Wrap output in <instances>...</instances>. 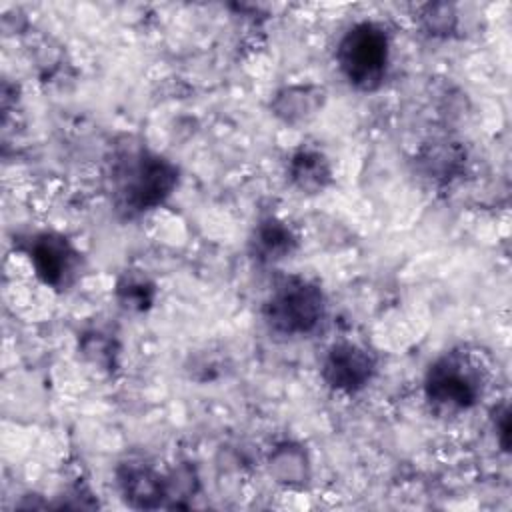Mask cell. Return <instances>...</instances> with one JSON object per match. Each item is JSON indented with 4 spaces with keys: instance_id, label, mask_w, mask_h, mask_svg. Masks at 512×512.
I'll return each mask as SVG.
<instances>
[{
    "instance_id": "10",
    "label": "cell",
    "mask_w": 512,
    "mask_h": 512,
    "mask_svg": "<svg viewBox=\"0 0 512 512\" xmlns=\"http://www.w3.org/2000/svg\"><path fill=\"white\" fill-rule=\"evenodd\" d=\"M288 174L294 186L308 194H316L324 190L332 178V170L326 156L318 150H308V148L298 150L290 158Z\"/></svg>"
},
{
    "instance_id": "2",
    "label": "cell",
    "mask_w": 512,
    "mask_h": 512,
    "mask_svg": "<svg viewBox=\"0 0 512 512\" xmlns=\"http://www.w3.org/2000/svg\"><path fill=\"white\" fill-rule=\"evenodd\" d=\"M326 312V300L318 284L290 276L276 284L264 302V322L280 336L312 334Z\"/></svg>"
},
{
    "instance_id": "11",
    "label": "cell",
    "mask_w": 512,
    "mask_h": 512,
    "mask_svg": "<svg viewBox=\"0 0 512 512\" xmlns=\"http://www.w3.org/2000/svg\"><path fill=\"white\" fill-rule=\"evenodd\" d=\"M270 468L284 484H302L308 478L306 456L298 446H282L270 458Z\"/></svg>"
},
{
    "instance_id": "13",
    "label": "cell",
    "mask_w": 512,
    "mask_h": 512,
    "mask_svg": "<svg viewBox=\"0 0 512 512\" xmlns=\"http://www.w3.org/2000/svg\"><path fill=\"white\" fill-rule=\"evenodd\" d=\"M422 18L432 34H446L448 30H452L454 24V16L448 12L446 6H430V12Z\"/></svg>"
},
{
    "instance_id": "8",
    "label": "cell",
    "mask_w": 512,
    "mask_h": 512,
    "mask_svg": "<svg viewBox=\"0 0 512 512\" xmlns=\"http://www.w3.org/2000/svg\"><path fill=\"white\" fill-rule=\"evenodd\" d=\"M296 242L298 240L286 222L274 216H268L258 222L250 244L256 260L268 264V262H278L288 254H292L296 248Z\"/></svg>"
},
{
    "instance_id": "5",
    "label": "cell",
    "mask_w": 512,
    "mask_h": 512,
    "mask_svg": "<svg viewBox=\"0 0 512 512\" xmlns=\"http://www.w3.org/2000/svg\"><path fill=\"white\" fill-rule=\"evenodd\" d=\"M376 372V358L354 342H336L322 360L324 382L340 392L354 394L362 390Z\"/></svg>"
},
{
    "instance_id": "12",
    "label": "cell",
    "mask_w": 512,
    "mask_h": 512,
    "mask_svg": "<svg viewBox=\"0 0 512 512\" xmlns=\"http://www.w3.org/2000/svg\"><path fill=\"white\" fill-rule=\"evenodd\" d=\"M116 294L124 308L146 310L154 300V286L144 276L126 274L120 278L116 286Z\"/></svg>"
},
{
    "instance_id": "1",
    "label": "cell",
    "mask_w": 512,
    "mask_h": 512,
    "mask_svg": "<svg viewBox=\"0 0 512 512\" xmlns=\"http://www.w3.org/2000/svg\"><path fill=\"white\" fill-rule=\"evenodd\" d=\"M178 182V168L160 154L136 152L116 174V202L126 214H140L162 204Z\"/></svg>"
},
{
    "instance_id": "4",
    "label": "cell",
    "mask_w": 512,
    "mask_h": 512,
    "mask_svg": "<svg viewBox=\"0 0 512 512\" xmlns=\"http://www.w3.org/2000/svg\"><path fill=\"white\" fill-rule=\"evenodd\" d=\"M484 376L464 352H448L426 372V398L442 410H466L482 396Z\"/></svg>"
},
{
    "instance_id": "6",
    "label": "cell",
    "mask_w": 512,
    "mask_h": 512,
    "mask_svg": "<svg viewBox=\"0 0 512 512\" xmlns=\"http://www.w3.org/2000/svg\"><path fill=\"white\" fill-rule=\"evenodd\" d=\"M30 260L34 264L36 276L52 288H64L72 282L76 264H78V252L72 248V244L60 236V234H38L30 242Z\"/></svg>"
},
{
    "instance_id": "7",
    "label": "cell",
    "mask_w": 512,
    "mask_h": 512,
    "mask_svg": "<svg viewBox=\"0 0 512 512\" xmlns=\"http://www.w3.org/2000/svg\"><path fill=\"white\" fill-rule=\"evenodd\" d=\"M118 486L136 508H158L168 496V482L144 464H124L118 470Z\"/></svg>"
},
{
    "instance_id": "3",
    "label": "cell",
    "mask_w": 512,
    "mask_h": 512,
    "mask_svg": "<svg viewBox=\"0 0 512 512\" xmlns=\"http://www.w3.org/2000/svg\"><path fill=\"white\" fill-rule=\"evenodd\" d=\"M390 40L386 30L376 22L354 24L336 48L340 72L350 86L362 92L376 90L388 70Z\"/></svg>"
},
{
    "instance_id": "9",
    "label": "cell",
    "mask_w": 512,
    "mask_h": 512,
    "mask_svg": "<svg viewBox=\"0 0 512 512\" xmlns=\"http://www.w3.org/2000/svg\"><path fill=\"white\" fill-rule=\"evenodd\" d=\"M324 102V90L316 86H288L280 90L272 102V110L288 124L312 118Z\"/></svg>"
}]
</instances>
